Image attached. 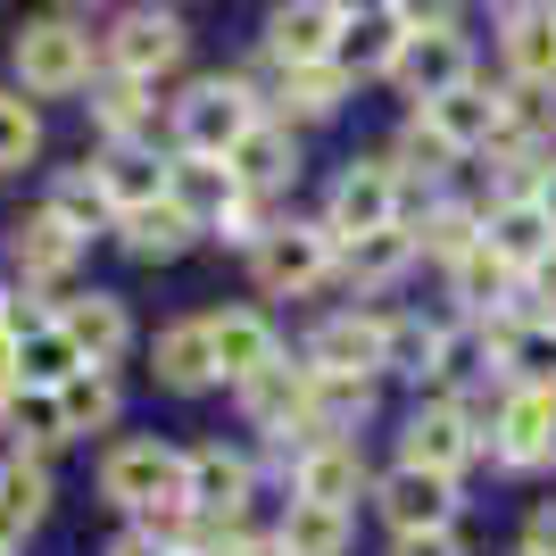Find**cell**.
Masks as SVG:
<instances>
[{
    "mask_svg": "<svg viewBox=\"0 0 556 556\" xmlns=\"http://www.w3.org/2000/svg\"><path fill=\"white\" fill-rule=\"evenodd\" d=\"M166 200H175L191 225H216V216L241 200V175H232L225 159H200V150H184V159L166 166Z\"/></svg>",
    "mask_w": 556,
    "mask_h": 556,
    "instance_id": "obj_16",
    "label": "cell"
},
{
    "mask_svg": "<svg viewBox=\"0 0 556 556\" xmlns=\"http://www.w3.org/2000/svg\"><path fill=\"white\" fill-rule=\"evenodd\" d=\"M382 515H391V532H448L457 523V482L448 473H424V465H399L391 482H382Z\"/></svg>",
    "mask_w": 556,
    "mask_h": 556,
    "instance_id": "obj_10",
    "label": "cell"
},
{
    "mask_svg": "<svg viewBox=\"0 0 556 556\" xmlns=\"http://www.w3.org/2000/svg\"><path fill=\"white\" fill-rule=\"evenodd\" d=\"M59 325L75 332V349H84L92 366H109L116 349L134 341V316H125V300H109V291H92V300H75L67 316H59Z\"/></svg>",
    "mask_w": 556,
    "mask_h": 556,
    "instance_id": "obj_26",
    "label": "cell"
},
{
    "mask_svg": "<svg viewBox=\"0 0 556 556\" xmlns=\"http://www.w3.org/2000/svg\"><path fill=\"white\" fill-rule=\"evenodd\" d=\"M391 84L407 100H441V92H457V84H473V50H465L457 34H407L399 59H391Z\"/></svg>",
    "mask_w": 556,
    "mask_h": 556,
    "instance_id": "obj_8",
    "label": "cell"
},
{
    "mask_svg": "<svg viewBox=\"0 0 556 556\" xmlns=\"http://www.w3.org/2000/svg\"><path fill=\"white\" fill-rule=\"evenodd\" d=\"M184 498L200 515H241V498H250V465L232 457V448H191L184 457Z\"/></svg>",
    "mask_w": 556,
    "mask_h": 556,
    "instance_id": "obj_20",
    "label": "cell"
},
{
    "mask_svg": "<svg viewBox=\"0 0 556 556\" xmlns=\"http://www.w3.org/2000/svg\"><path fill=\"white\" fill-rule=\"evenodd\" d=\"M523 556H532V548H523Z\"/></svg>",
    "mask_w": 556,
    "mask_h": 556,
    "instance_id": "obj_49",
    "label": "cell"
},
{
    "mask_svg": "<svg viewBox=\"0 0 556 556\" xmlns=\"http://www.w3.org/2000/svg\"><path fill=\"white\" fill-rule=\"evenodd\" d=\"M473 448H482V432H473L465 407H416V416H407V465H424V473H448V482H457L465 465H473Z\"/></svg>",
    "mask_w": 556,
    "mask_h": 556,
    "instance_id": "obj_12",
    "label": "cell"
},
{
    "mask_svg": "<svg viewBox=\"0 0 556 556\" xmlns=\"http://www.w3.org/2000/svg\"><path fill=\"white\" fill-rule=\"evenodd\" d=\"M0 424H9V441H17V448H59V441H67V407H59V391H9V399H0Z\"/></svg>",
    "mask_w": 556,
    "mask_h": 556,
    "instance_id": "obj_30",
    "label": "cell"
},
{
    "mask_svg": "<svg viewBox=\"0 0 556 556\" xmlns=\"http://www.w3.org/2000/svg\"><path fill=\"white\" fill-rule=\"evenodd\" d=\"M257 125V100L241 75H208V84H191L184 100H175V134H184V150H200V159H232V141Z\"/></svg>",
    "mask_w": 556,
    "mask_h": 556,
    "instance_id": "obj_1",
    "label": "cell"
},
{
    "mask_svg": "<svg viewBox=\"0 0 556 556\" xmlns=\"http://www.w3.org/2000/svg\"><path fill=\"white\" fill-rule=\"evenodd\" d=\"M473 241H482V216H473V208H441L432 225L416 232V250H424V257H441V266H457Z\"/></svg>",
    "mask_w": 556,
    "mask_h": 556,
    "instance_id": "obj_38",
    "label": "cell"
},
{
    "mask_svg": "<svg viewBox=\"0 0 556 556\" xmlns=\"http://www.w3.org/2000/svg\"><path fill=\"white\" fill-rule=\"evenodd\" d=\"M391 357V325L382 316H332L316 341H307V374H332V382H366Z\"/></svg>",
    "mask_w": 556,
    "mask_h": 556,
    "instance_id": "obj_6",
    "label": "cell"
},
{
    "mask_svg": "<svg viewBox=\"0 0 556 556\" xmlns=\"http://www.w3.org/2000/svg\"><path fill=\"white\" fill-rule=\"evenodd\" d=\"M399 42H407V25H399V9H391V17H341V42H332V67H341V75H391Z\"/></svg>",
    "mask_w": 556,
    "mask_h": 556,
    "instance_id": "obj_24",
    "label": "cell"
},
{
    "mask_svg": "<svg viewBox=\"0 0 556 556\" xmlns=\"http://www.w3.org/2000/svg\"><path fill=\"white\" fill-rule=\"evenodd\" d=\"M490 457H498V465L556 457V399L548 391H507V407L490 416Z\"/></svg>",
    "mask_w": 556,
    "mask_h": 556,
    "instance_id": "obj_11",
    "label": "cell"
},
{
    "mask_svg": "<svg viewBox=\"0 0 556 556\" xmlns=\"http://www.w3.org/2000/svg\"><path fill=\"white\" fill-rule=\"evenodd\" d=\"M0 399H9V366H0Z\"/></svg>",
    "mask_w": 556,
    "mask_h": 556,
    "instance_id": "obj_47",
    "label": "cell"
},
{
    "mask_svg": "<svg viewBox=\"0 0 556 556\" xmlns=\"http://www.w3.org/2000/svg\"><path fill=\"white\" fill-rule=\"evenodd\" d=\"M34 150H42V116H34V100L0 92V175H17Z\"/></svg>",
    "mask_w": 556,
    "mask_h": 556,
    "instance_id": "obj_37",
    "label": "cell"
},
{
    "mask_svg": "<svg viewBox=\"0 0 556 556\" xmlns=\"http://www.w3.org/2000/svg\"><path fill=\"white\" fill-rule=\"evenodd\" d=\"M532 556H556V507L532 515Z\"/></svg>",
    "mask_w": 556,
    "mask_h": 556,
    "instance_id": "obj_43",
    "label": "cell"
},
{
    "mask_svg": "<svg viewBox=\"0 0 556 556\" xmlns=\"http://www.w3.org/2000/svg\"><path fill=\"white\" fill-rule=\"evenodd\" d=\"M498 366L515 374V391L556 399V316H540V325H498Z\"/></svg>",
    "mask_w": 556,
    "mask_h": 556,
    "instance_id": "obj_23",
    "label": "cell"
},
{
    "mask_svg": "<svg viewBox=\"0 0 556 556\" xmlns=\"http://www.w3.org/2000/svg\"><path fill=\"white\" fill-rule=\"evenodd\" d=\"M150 116H159V100H150L141 75H109V84L92 92V125L109 141H141V134H150Z\"/></svg>",
    "mask_w": 556,
    "mask_h": 556,
    "instance_id": "obj_28",
    "label": "cell"
},
{
    "mask_svg": "<svg viewBox=\"0 0 556 556\" xmlns=\"http://www.w3.org/2000/svg\"><path fill=\"white\" fill-rule=\"evenodd\" d=\"M482 241L507 257L515 275H532L540 257L556 250V216H548V200H540V191H507V200L482 216Z\"/></svg>",
    "mask_w": 556,
    "mask_h": 556,
    "instance_id": "obj_9",
    "label": "cell"
},
{
    "mask_svg": "<svg viewBox=\"0 0 556 556\" xmlns=\"http://www.w3.org/2000/svg\"><path fill=\"white\" fill-rule=\"evenodd\" d=\"M92 366L84 349H75V332L50 316L42 332H25V341H9V382H25V391H67L75 374Z\"/></svg>",
    "mask_w": 556,
    "mask_h": 556,
    "instance_id": "obj_15",
    "label": "cell"
},
{
    "mask_svg": "<svg viewBox=\"0 0 556 556\" xmlns=\"http://www.w3.org/2000/svg\"><path fill=\"white\" fill-rule=\"evenodd\" d=\"M92 75V34L67 17H42L17 34V84L25 92H75Z\"/></svg>",
    "mask_w": 556,
    "mask_h": 556,
    "instance_id": "obj_3",
    "label": "cell"
},
{
    "mask_svg": "<svg viewBox=\"0 0 556 556\" xmlns=\"http://www.w3.org/2000/svg\"><path fill=\"white\" fill-rule=\"evenodd\" d=\"M92 184L109 191L116 216H134V208H150V200H166V166L150 159L141 141H109V159L92 166Z\"/></svg>",
    "mask_w": 556,
    "mask_h": 556,
    "instance_id": "obj_19",
    "label": "cell"
},
{
    "mask_svg": "<svg viewBox=\"0 0 556 556\" xmlns=\"http://www.w3.org/2000/svg\"><path fill=\"white\" fill-rule=\"evenodd\" d=\"M507 67L523 84H556V9H532V0L507 9Z\"/></svg>",
    "mask_w": 556,
    "mask_h": 556,
    "instance_id": "obj_25",
    "label": "cell"
},
{
    "mask_svg": "<svg viewBox=\"0 0 556 556\" xmlns=\"http://www.w3.org/2000/svg\"><path fill=\"white\" fill-rule=\"evenodd\" d=\"M399 159H407V166H424V175H448V159H457V150H448V141H441V134H432V125L416 116V125L399 134Z\"/></svg>",
    "mask_w": 556,
    "mask_h": 556,
    "instance_id": "obj_40",
    "label": "cell"
},
{
    "mask_svg": "<svg viewBox=\"0 0 556 556\" xmlns=\"http://www.w3.org/2000/svg\"><path fill=\"white\" fill-rule=\"evenodd\" d=\"M448 282H457V300H465V307H498V300L515 291V266L490 250V241H473V250L448 266Z\"/></svg>",
    "mask_w": 556,
    "mask_h": 556,
    "instance_id": "obj_34",
    "label": "cell"
},
{
    "mask_svg": "<svg viewBox=\"0 0 556 556\" xmlns=\"http://www.w3.org/2000/svg\"><path fill=\"white\" fill-rule=\"evenodd\" d=\"M208 349H216V374L225 382H257V374L275 366V325L266 316H250V307H232V316H208Z\"/></svg>",
    "mask_w": 556,
    "mask_h": 556,
    "instance_id": "obj_17",
    "label": "cell"
},
{
    "mask_svg": "<svg viewBox=\"0 0 556 556\" xmlns=\"http://www.w3.org/2000/svg\"><path fill=\"white\" fill-rule=\"evenodd\" d=\"M159 382H166V391H208V382H216L208 325H166L159 332Z\"/></svg>",
    "mask_w": 556,
    "mask_h": 556,
    "instance_id": "obj_27",
    "label": "cell"
},
{
    "mask_svg": "<svg viewBox=\"0 0 556 556\" xmlns=\"http://www.w3.org/2000/svg\"><path fill=\"white\" fill-rule=\"evenodd\" d=\"M382 225H399V166L357 159L341 184H332V216H325V232H332V241H357V232H382Z\"/></svg>",
    "mask_w": 556,
    "mask_h": 556,
    "instance_id": "obj_4",
    "label": "cell"
},
{
    "mask_svg": "<svg viewBox=\"0 0 556 556\" xmlns=\"http://www.w3.org/2000/svg\"><path fill=\"white\" fill-rule=\"evenodd\" d=\"M225 166L241 175V191H282L291 175H300V150H291V134H282V125H266V116H257L250 134L232 141Z\"/></svg>",
    "mask_w": 556,
    "mask_h": 556,
    "instance_id": "obj_22",
    "label": "cell"
},
{
    "mask_svg": "<svg viewBox=\"0 0 556 556\" xmlns=\"http://www.w3.org/2000/svg\"><path fill=\"white\" fill-rule=\"evenodd\" d=\"M225 556H291V548H282V540H232Z\"/></svg>",
    "mask_w": 556,
    "mask_h": 556,
    "instance_id": "obj_46",
    "label": "cell"
},
{
    "mask_svg": "<svg viewBox=\"0 0 556 556\" xmlns=\"http://www.w3.org/2000/svg\"><path fill=\"white\" fill-rule=\"evenodd\" d=\"M0 556H9V548H0Z\"/></svg>",
    "mask_w": 556,
    "mask_h": 556,
    "instance_id": "obj_48",
    "label": "cell"
},
{
    "mask_svg": "<svg viewBox=\"0 0 556 556\" xmlns=\"http://www.w3.org/2000/svg\"><path fill=\"white\" fill-rule=\"evenodd\" d=\"M50 507V482H42V465H25V457H9L0 465V548H17L25 540V523Z\"/></svg>",
    "mask_w": 556,
    "mask_h": 556,
    "instance_id": "obj_31",
    "label": "cell"
},
{
    "mask_svg": "<svg viewBox=\"0 0 556 556\" xmlns=\"http://www.w3.org/2000/svg\"><path fill=\"white\" fill-rule=\"evenodd\" d=\"M332 257H341V241L325 225H275L257 241V282L266 291H316L332 275Z\"/></svg>",
    "mask_w": 556,
    "mask_h": 556,
    "instance_id": "obj_5",
    "label": "cell"
},
{
    "mask_svg": "<svg viewBox=\"0 0 556 556\" xmlns=\"http://www.w3.org/2000/svg\"><path fill=\"white\" fill-rule=\"evenodd\" d=\"M191 232H200V225H191V216L175 208V200H150V208H134V216H125V250H134V257H175V250L191 241Z\"/></svg>",
    "mask_w": 556,
    "mask_h": 556,
    "instance_id": "obj_32",
    "label": "cell"
},
{
    "mask_svg": "<svg viewBox=\"0 0 556 556\" xmlns=\"http://www.w3.org/2000/svg\"><path fill=\"white\" fill-rule=\"evenodd\" d=\"M341 92H349V75L332 67V59H316V67H282V100H291L300 116H332Z\"/></svg>",
    "mask_w": 556,
    "mask_h": 556,
    "instance_id": "obj_35",
    "label": "cell"
},
{
    "mask_svg": "<svg viewBox=\"0 0 556 556\" xmlns=\"http://www.w3.org/2000/svg\"><path fill=\"white\" fill-rule=\"evenodd\" d=\"M75 257H84V232L67 225V216H25L17 225V266H25V282H67L75 275Z\"/></svg>",
    "mask_w": 556,
    "mask_h": 556,
    "instance_id": "obj_21",
    "label": "cell"
},
{
    "mask_svg": "<svg viewBox=\"0 0 556 556\" xmlns=\"http://www.w3.org/2000/svg\"><path fill=\"white\" fill-rule=\"evenodd\" d=\"M100 490H109V507H175L184 498V448L166 441H116L109 457H100Z\"/></svg>",
    "mask_w": 556,
    "mask_h": 556,
    "instance_id": "obj_2",
    "label": "cell"
},
{
    "mask_svg": "<svg viewBox=\"0 0 556 556\" xmlns=\"http://www.w3.org/2000/svg\"><path fill=\"white\" fill-rule=\"evenodd\" d=\"M424 125L448 141V150H490L498 141V92H482V84H457V92H441V100H424Z\"/></svg>",
    "mask_w": 556,
    "mask_h": 556,
    "instance_id": "obj_18",
    "label": "cell"
},
{
    "mask_svg": "<svg viewBox=\"0 0 556 556\" xmlns=\"http://www.w3.org/2000/svg\"><path fill=\"white\" fill-rule=\"evenodd\" d=\"M399 0H332V17H391Z\"/></svg>",
    "mask_w": 556,
    "mask_h": 556,
    "instance_id": "obj_44",
    "label": "cell"
},
{
    "mask_svg": "<svg viewBox=\"0 0 556 556\" xmlns=\"http://www.w3.org/2000/svg\"><path fill=\"white\" fill-rule=\"evenodd\" d=\"M50 216H67L75 232H92V225H109L116 208H109V191H100L92 175H67V184L50 191Z\"/></svg>",
    "mask_w": 556,
    "mask_h": 556,
    "instance_id": "obj_39",
    "label": "cell"
},
{
    "mask_svg": "<svg viewBox=\"0 0 556 556\" xmlns=\"http://www.w3.org/2000/svg\"><path fill=\"white\" fill-rule=\"evenodd\" d=\"M109 556H175V548H166V540H150V532H125Z\"/></svg>",
    "mask_w": 556,
    "mask_h": 556,
    "instance_id": "obj_42",
    "label": "cell"
},
{
    "mask_svg": "<svg viewBox=\"0 0 556 556\" xmlns=\"http://www.w3.org/2000/svg\"><path fill=\"white\" fill-rule=\"evenodd\" d=\"M416 257V232H399V225H382V232H357V241H341V266L357 282H391L399 266Z\"/></svg>",
    "mask_w": 556,
    "mask_h": 556,
    "instance_id": "obj_33",
    "label": "cell"
},
{
    "mask_svg": "<svg viewBox=\"0 0 556 556\" xmlns=\"http://www.w3.org/2000/svg\"><path fill=\"white\" fill-rule=\"evenodd\" d=\"M532 291H540V300H548V316H556V250H548V257H540V266H532Z\"/></svg>",
    "mask_w": 556,
    "mask_h": 556,
    "instance_id": "obj_45",
    "label": "cell"
},
{
    "mask_svg": "<svg viewBox=\"0 0 556 556\" xmlns=\"http://www.w3.org/2000/svg\"><path fill=\"white\" fill-rule=\"evenodd\" d=\"M282 548L291 556H349V507H316V498H291L282 515Z\"/></svg>",
    "mask_w": 556,
    "mask_h": 556,
    "instance_id": "obj_29",
    "label": "cell"
},
{
    "mask_svg": "<svg viewBox=\"0 0 556 556\" xmlns=\"http://www.w3.org/2000/svg\"><path fill=\"white\" fill-rule=\"evenodd\" d=\"M391 556H465V548H457V532H407Z\"/></svg>",
    "mask_w": 556,
    "mask_h": 556,
    "instance_id": "obj_41",
    "label": "cell"
},
{
    "mask_svg": "<svg viewBox=\"0 0 556 556\" xmlns=\"http://www.w3.org/2000/svg\"><path fill=\"white\" fill-rule=\"evenodd\" d=\"M332 42H341L332 0H282L275 17H266V50H275L282 67H316V59H332Z\"/></svg>",
    "mask_w": 556,
    "mask_h": 556,
    "instance_id": "obj_14",
    "label": "cell"
},
{
    "mask_svg": "<svg viewBox=\"0 0 556 556\" xmlns=\"http://www.w3.org/2000/svg\"><path fill=\"white\" fill-rule=\"evenodd\" d=\"M291 490L300 498H316V507H349L357 490H366V457H357V441H307L300 465H291Z\"/></svg>",
    "mask_w": 556,
    "mask_h": 556,
    "instance_id": "obj_13",
    "label": "cell"
},
{
    "mask_svg": "<svg viewBox=\"0 0 556 556\" xmlns=\"http://www.w3.org/2000/svg\"><path fill=\"white\" fill-rule=\"evenodd\" d=\"M184 59V17H166V9H125V17L109 25V67L116 75H166Z\"/></svg>",
    "mask_w": 556,
    "mask_h": 556,
    "instance_id": "obj_7",
    "label": "cell"
},
{
    "mask_svg": "<svg viewBox=\"0 0 556 556\" xmlns=\"http://www.w3.org/2000/svg\"><path fill=\"white\" fill-rule=\"evenodd\" d=\"M59 407H67V432H92V424H109L116 416V382H109V366H84L59 391Z\"/></svg>",
    "mask_w": 556,
    "mask_h": 556,
    "instance_id": "obj_36",
    "label": "cell"
}]
</instances>
